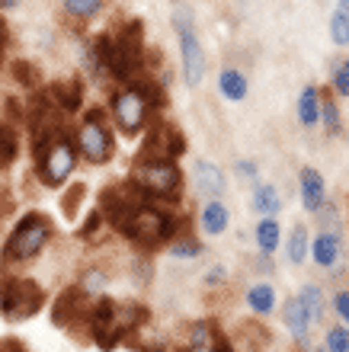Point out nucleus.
<instances>
[{
    "label": "nucleus",
    "mask_w": 349,
    "mask_h": 352,
    "mask_svg": "<svg viewBox=\"0 0 349 352\" xmlns=\"http://www.w3.org/2000/svg\"><path fill=\"white\" fill-rule=\"evenodd\" d=\"M183 352H231L228 340L224 333L218 330V324H211V320H199L193 324L189 330V346Z\"/></svg>",
    "instance_id": "13"
},
{
    "label": "nucleus",
    "mask_w": 349,
    "mask_h": 352,
    "mask_svg": "<svg viewBox=\"0 0 349 352\" xmlns=\"http://www.w3.org/2000/svg\"><path fill=\"white\" fill-rule=\"evenodd\" d=\"M193 176H195V189L202 195H209V199H218V195L228 189V179L221 173V167L211 164V160H195Z\"/></svg>",
    "instance_id": "16"
},
{
    "label": "nucleus",
    "mask_w": 349,
    "mask_h": 352,
    "mask_svg": "<svg viewBox=\"0 0 349 352\" xmlns=\"http://www.w3.org/2000/svg\"><path fill=\"white\" fill-rule=\"evenodd\" d=\"M87 288L77 285V288H67L61 292L52 307V320H55L61 330H87L90 333V314H93V305H87Z\"/></svg>",
    "instance_id": "10"
},
{
    "label": "nucleus",
    "mask_w": 349,
    "mask_h": 352,
    "mask_svg": "<svg viewBox=\"0 0 349 352\" xmlns=\"http://www.w3.org/2000/svg\"><path fill=\"white\" fill-rule=\"evenodd\" d=\"M234 173H237L240 179H247V183H253V179L260 176V167L253 164V160H237V164H234Z\"/></svg>",
    "instance_id": "36"
},
{
    "label": "nucleus",
    "mask_w": 349,
    "mask_h": 352,
    "mask_svg": "<svg viewBox=\"0 0 349 352\" xmlns=\"http://www.w3.org/2000/svg\"><path fill=\"white\" fill-rule=\"evenodd\" d=\"M298 195H302V208L311 214H317L327 205V183H324L321 170L302 167V173H298Z\"/></svg>",
    "instance_id": "12"
},
{
    "label": "nucleus",
    "mask_w": 349,
    "mask_h": 352,
    "mask_svg": "<svg viewBox=\"0 0 349 352\" xmlns=\"http://www.w3.org/2000/svg\"><path fill=\"white\" fill-rule=\"evenodd\" d=\"M282 320H285V330L292 333V340L298 346H308V336H311V317L304 311V305L295 298H285V307H282Z\"/></svg>",
    "instance_id": "15"
},
{
    "label": "nucleus",
    "mask_w": 349,
    "mask_h": 352,
    "mask_svg": "<svg viewBox=\"0 0 349 352\" xmlns=\"http://www.w3.org/2000/svg\"><path fill=\"white\" fill-rule=\"evenodd\" d=\"M311 260L317 263L321 269H337L343 260V237L337 231H321V234H314V241H311Z\"/></svg>",
    "instance_id": "14"
},
{
    "label": "nucleus",
    "mask_w": 349,
    "mask_h": 352,
    "mask_svg": "<svg viewBox=\"0 0 349 352\" xmlns=\"http://www.w3.org/2000/svg\"><path fill=\"white\" fill-rule=\"evenodd\" d=\"M48 237H52V221H48V214H42V212L23 214L17 221V228L10 231L0 260H3V266H17V263L32 260V256L42 253Z\"/></svg>",
    "instance_id": "3"
},
{
    "label": "nucleus",
    "mask_w": 349,
    "mask_h": 352,
    "mask_svg": "<svg viewBox=\"0 0 349 352\" xmlns=\"http://www.w3.org/2000/svg\"><path fill=\"white\" fill-rule=\"evenodd\" d=\"M330 84H333V93H337V96H349V58L333 67V80H330Z\"/></svg>",
    "instance_id": "33"
},
{
    "label": "nucleus",
    "mask_w": 349,
    "mask_h": 352,
    "mask_svg": "<svg viewBox=\"0 0 349 352\" xmlns=\"http://www.w3.org/2000/svg\"><path fill=\"white\" fill-rule=\"evenodd\" d=\"M77 144L67 138L65 131H58L45 144L36 148V164H39V179L45 186H65L71 179L74 167H77Z\"/></svg>",
    "instance_id": "5"
},
{
    "label": "nucleus",
    "mask_w": 349,
    "mask_h": 352,
    "mask_svg": "<svg viewBox=\"0 0 349 352\" xmlns=\"http://www.w3.org/2000/svg\"><path fill=\"white\" fill-rule=\"evenodd\" d=\"M145 199H151V195H145ZM145 199H141V202L135 205V208H131V212L125 214L116 228H119L131 243H138V247L151 250V247H160L164 241L173 237L176 221L164 212V208H157V205L145 202Z\"/></svg>",
    "instance_id": "2"
},
{
    "label": "nucleus",
    "mask_w": 349,
    "mask_h": 352,
    "mask_svg": "<svg viewBox=\"0 0 349 352\" xmlns=\"http://www.w3.org/2000/svg\"><path fill=\"white\" fill-rule=\"evenodd\" d=\"M253 212L260 218H276L282 212V195H279V189L273 183H257V189H253Z\"/></svg>",
    "instance_id": "21"
},
{
    "label": "nucleus",
    "mask_w": 349,
    "mask_h": 352,
    "mask_svg": "<svg viewBox=\"0 0 349 352\" xmlns=\"http://www.w3.org/2000/svg\"><path fill=\"white\" fill-rule=\"evenodd\" d=\"M10 71H13V77H17V84L19 87H29V90H36L39 80H42V77H39V67L32 65V61H13V65H10Z\"/></svg>",
    "instance_id": "29"
},
{
    "label": "nucleus",
    "mask_w": 349,
    "mask_h": 352,
    "mask_svg": "<svg viewBox=\"0 0 349 352\" xmlns=\"http://www.w3.org/2000/svg\"><path fill=\"white\" fill-rule=\"evenodd\" d=\"M253 237H257L260 253H263V256H273V253L279 250V243H282V224H279L276 218H260Z\"/></svg>",
    "instance_id": "24"
},
{
    "label": "nucleus",
    "mask_w": 349,
    "mask_h": 352,
    "mask_svg": "<svg viewBox=\"0 0 349 352\" xmlns=\"http://www.w3.org/2000/svg\"><path fill=\"white\" fill-rule=\"evenodd\" d=\"M170 253H173L176 260H195V256L202 253V247H199L195 241H189V237H186V241H176L173 247H170Z\"/></svg>",
    "instance_id": "34"
},
{
    "label": "nucleus",
    "mask_w": 349,
    "mask_h": 352,
    "mask_svg": "<svg viewBox=\"0 0 349 352\" xmlns=\"http://www.w3.org/2000/svg\"><path fill=\"white\" fill-rule=\"evenodd\" d=\"M330 307L337 311V317H340L343 324L349 327V288H340V292H333Z\"/></svg>",
    "instance_id": "35"
},
{
    "label": "nucleus",
    "mask_w": 349,
    "mask_h": 352,
    "mask_svg": "<svg viewBox=\"0 0 349 352\" xmlns=\"http://www.w3.org/2000/svg\"><path fill=\"white\" fill-rule=\"evenodd\" d=\"M298 301L304 305V311H308V317H311V324H321L324 314H327V301H324L321 285H311V282H304V285L298 288Z\"/></svg>",
    "instance_id": "25"
},
{
    "label": "nucleus",
    "mask_w": 349,
    "mask_h": 352,
    "mask_svg": "<svg viewBox=\"0 0 349 352\" xmlns=\"http://www.w3.org/2000/svg\"><path fill=\"white\" fill-rule=\"evenodd\" d=\"M247 305H250V311H253V314H260V317L273 314V311H276V305H279L276 288L269 285V282H253V285L247 288Z\"/></svg>",
    "instance_id": "20"
},
{
    "label": "nucleus",
    "mask_w": 349,
    "mask_h": 352,
    "mask_svg": "<svg viewBox=\"0 0 349 352\" xmlns=\"http://www.w3.org/2000/svg\"><path fill=\"white\" fill-rule=\"evenodd\" d=\"M103 285H106V278H103V272H90V276L83 278V288H87V292H100Z\"/></svg>",
    "instance_id": "37"
},
{
    "label": "nucleus",
    "mask_w": 349,
    "mask_h": 352,
    "mask_svg": "<svg viewBox=\"0 0 349 352\" xmlns=\"http://www.w3.org/2000/svg\"><path fill=\"white\" fill-rule=\"evenodd\" d=\"M45 305V288L36 278L23 276H0V317L10 324L36 317Z\"/></svg>",
    "instance_id": "4"
},
{
    "label": "nucleus",
    "mask_w": 349,
    "mask_h": 352,
    "mask_svg": "<svg viewBox=\"0 0 349 352\" xmlns=\"http://www.w3.org/2000/svg\"><path fill=\"white\" fill-rule=\"evenodd\" d=\"M10 208H13V202H10V199H0V218H3Z\"/></svg>",
    "instance_id": "41"
},
{
    "label": "nucleus",
    "mask_w": 349,
    "mask_h": 352,
    "mask_svg": "<svg viewBox=\"0 0 349 352\" xmlns=\"http://www.w3.org/2000/svg\"><path fill=\"white\" fill-rule=\"evenodd\" d=\"M285 256L292 266H302L308 256H311V237H308V228L304 224H295L288 237H285Z\"/></svg>",
    "instance_id": "22"
},
{
    "label": "nucleus",
    "mask_w": 349,
    "mask_h": 352,
    "mask_svg": "<svg viewBox=\"0 0 349 352\" xmlns=\"http://www.w3.org/2000/svg\"><path fill=\"white\" fill-rule=\"evenodd\" d=\"M147 307L138 301H112L103 298L93 305L90 314V336L100 349H116L125 336L138 333L141 327L147 324Z\"/></svg>",
    "instance_id": "1"
},
{
    "label": "nucleus",
    "mask_w": 349,
    "mask_h": 352,
    "mask_svg": "<svg viewBox=\"0 0 349 352\" xmlns=\"http://www.w3.org/2000/svg\"><path fill=\"white\" fill-rule=\"evenodd\" d=\"M83 195H87V186H83V183H74L71 189L65 192V199H61V214H65L67 221H74V218H77V205L83 202Z\"/></svg>",
    "instance_id": "31"
},
{
    "label": "nucleus",
    "mask_w": 349,
    "mask_h": 352,
    "mask_svg": "<svg viewBox=\"0 0 349 352\" xmlns=\"http://www.w3.org/2000/svg\"><path fill=\"white\" fill-rule=\"evenodd\" d=\"M324 346H327V352H349V327H330L324 336Z\"/></svg>",
    "instance_id": "32"
},
{
    "label": "nucleus",
    "mask_w": 349,
    "mask_h": 352,
    "mask_svg": "<svg viewBox=\"0 0 349 352\" xmlns=\"http://www.w3.org/2000/svg\"><path fill=\"white\" fill-rule=\"evenodd\" d=\"M247 90H250L247 77L240 74L237 67H224V71L218 74V93L224 96V100H231V102L247 100Z\"/></svg>",
    "instance_id": "23"
},
{
    "label": "nucleus",
    "mask_w": 349,
    "mask_h": 352,
    "mask_svg": "<svg viewBox=\"0 0 349 352\" xmlns=\"http://www.w3.org/2000/svg\"><path fill=\"white\" fill-rule=\"evenodd\" d=\"M0 352H29V349L19 343V340H13V336H10V340H0Z\"/></svg>",
    "instance_id": "38"
},
{
    "label": "nucleus",
    "mask_w": 349,
    "mask_h": 352,
    "mask_svg": "<svg viewBox=\"0 0 349 352\" xmlns=\"http://www.w3.org/2000/svg\"><path fill=\"white\" fill-rule=\"evenodd\" d=\"M65 10L74 19H93L103 10V0H65Z\"/></svg>",
    "instance_id": "30"
},
{
    "label": "nucleus",
    "mask_w": 349,
    "mask_h": 352,
    "mask_svg": "<svg viewBox=\"0 0 349 352\" xmlns=\"http://www.w3.org/2000/svg\"><path fill=\"white\" fill-rule=\"evenodd\" d=\"M183 151H186L183 131L176 129V125H170V122H154L151 135H147L145 144H141L138 160H173V157H180Z\"/></svg>",
    "instance_id": "11"
},
{
    "label": "nucleus",
    "mask_w": 349,
    "mask_h": 352,
    "mask_svg": "<svg viewBox=\"0 0 349 352\" xmlns=\"http://www.w3.org/2000/svg\"><path fill=\"white\" fill-rule=\"evenodd\" d=\"M147 106H151V96L141 84L122 87L116 96H112V116H116V125H119L122 135H141L147 125Z\"/></svg>",
    "instance_id": "7"
},
{
    "label": "nucleus",
    "mask_w": 349,
    "mask_h": 352,
    "mask_svg": "<svg viewBox=\"0 0 349 352\" xmlns=\"http://www.w3.org/2000/svg\"><path fill=\"white\" fill-rule=\"evenodd\" d=\"M77 148H81L83 160L90 164H109L116 154V141H112L109 125L103 122V109H90L77 135Z\"/></svg>",
    "instance_id": "9"
},
{
    "label": "nucleus",
    "mask_w": 349,
    "mask_h": 352,
    "mask_svg": "<svg viewBox=\"0 0 349 352\" xmlns=\"http://www.w3.org/2000/svg\"><path fill=\"white\" fill-rule=\"evenodd\" d=\"M330 38H333V45L349 48V0H337V7H333Z\"/></svg>",
    "instance_id": "26"
},
{
    "label": "nucleus",
    "mask_w": 349,
    "mask_h": 352,
    "mask_svg": "<svg viewBox=\"0 0 349 352\" xmlns=\"http://www.w3.org/2000/svg\"><path fill=\"white\" fill-rule=\"evenodd\" d=\"M199 224H202V231L209 234V237H218V234H224V231H228V224H231V212H228V205L218 202V199H209V202L202 205Z\"/></svg>",
    "instance_id": "18"
},
{
    "label": "nucleus",
    "mask_w": 349,
    "mask_h": 352,
    "mask_svg": "<svg viewBox=\"0 0 349 352\" xmlns=\"http://www.w3.org/2000/svg\"><path fill=\"white\" fill-rule=\"evenodd\" d=\"M131 183L151 199H170L180 189V170L173 160H138L131 170Z\"/></svg>",
    "instance_id": "8"
},
{
    "label": "nucleus",
    "mask_w": 349,
    "mask_h": 352,
    "mask_svg": "<svg viewBox=\"0 0 349 352\" xmlns=\"http://www.w3.org/2000/svg\"><path fill=\"white\" fill-rule=\"evenodd\" d=\"M19 0H0V10H13Z\"/></svg>",
    "instance_id": "42"
},
{
    "label": "nucleus",
    "mask_w": 349,
    "mask_h": 352,
    "mask_svg": "<svg viewBox=\"0 0 349 352\" xmlns=\"http://www.w3.org/2000/svg\"><path fill=\"white\" fill-rule=\"evenodd\" d=\"M311 352H327V346H324V343H321V346H314V349H311Z\"/></svg>",
    "instance_id": "43"
},
{
    "label": "nucleus",
    "mask_w": 349,
    "mask_h": 352,
    "mask_svg": "<svg viewBox=\"0 0 349 352\" xmlns=\"http://www.w3.org/2000/svg\"><path fill=\"white\" fill-rule=\"evenodd\" d=\"M173 29H176V38H180V58H183V80L189 87H199L205 77V48L195 36V23H193V13L189 7H176L173 10Z\"/></svg>",
    "instance_id": "6"
},
{
    "label": "nucleus",
    "mask_w": 349,
    "mask_h": 352,
    "mask_svg": "<svg viewBox=\"0 0 349 352\" xmlns=\"http://www.w3.org/2000/svg\"><path fill=\"white\" fill-rule=\"evenodd\" d=\"M205 278H209L211 285H221L224 282V266H215L211 272H205Z\"/></svg>",
    "instance_id": "40"
},
{
    "label": "nucleus",
    "mask_w": 349,
    "mask_h": 352,
    "mask_svg": "<svg viewBox=\"0 0 349 352\" xmlns=\"http://www.w3.org/2000/svg\"><path fill=\"white\" fill-rule=\"evenodd\" d=\"M52 100H55L58 109H65V112L81 109L83 80H81V77H67V80H58V84L52 87Z\"/></svg>",
    "instance_id": "19"
},
{
    "label": "nucleus",
    "mask_w": 349,
    "mask_h": 352,
    "mask_svg": "<svg viewBox=\"0 0 349 352\" xmlns=\"http://www.w3.org/2000/svg\"><path fill=\"white\" fill-rule=\"evenodd\" d=\"M340 122H343V116H340V106H337V100H333V96H327V93H324L321 125H324V129H327V135H340Z\"/></svg>",
    "instance_id": "28"
},
{
    "label": "nucleus",
    "mask_w": 349,
    "mask_h": 352,
    "mask_svg": "<svg viewBox=\"0 0 349 352\" xmlns=\"http://www.w3.org/2000/svg\"><path fill=\"white\" fill-rule=\"evenodd\" d=\"M321 109H324V93L317 90L314 84L302 87L295 112H298V122H302L304 129H314V125H321Z\"/></svg>",
    "instance_id": "17"
},
{
    "label": "nucleus",
    "mask_w": 349,
    "mask_h": 352,
    "mask_svg": "<svg viewBox=\"0 0 349 352\" xmlns=\"http://www.w3.org/2000/svg\"><path fill=\"white\" fill-rule=\"evenodd\" d=\"M19 154V135L13 122H0V167H10Z\"/></svg>",
    "instance_id": "27"
},
{
    "label": "nucleus",
    "mask_w": 349,
    "mask_h": 352,
    "mask_svg": "<svg viewBox=\"0 0 349 352\" xmlns=\"http://www.w3.org/2000/svg\"><path fill=\"white\" fill-rule=\"evenodd\" d=\"M7 42H10L7 23H3V19H0V65H3V55H7Z\"/></svg>",
    "instance_id": "39"
}]
</instances>
